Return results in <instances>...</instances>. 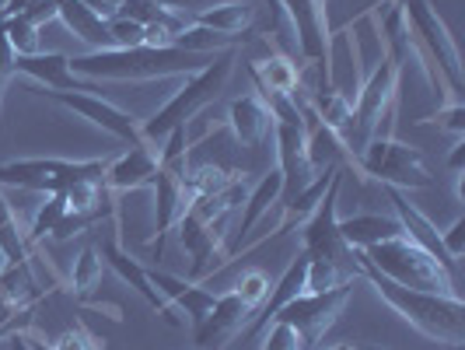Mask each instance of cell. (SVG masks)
<instances>
[{
  "instance_id": "6da1fadb",
  "label": "cell",
  "mask_w": 465,
  "mask_h": 350,
  "mask_svg": "<svg viewBox=\"0 0 465 350\" xmlns=\"http://www.w3.org/2000/svg\"><path fill=\"white\" fill-rule=\"evenodd\" d=\"M213 60V53H189L179 46H134L94 49L70 60L74 77L88 81H162V77H193Z\"/></svg>"
},
{
  "instance_id": "7a4b0ae2",
  "label": "cell",
  "mask_w": 465,
  "mask_h": 350,
  "mask_svg": "<svg viewBox=\"0 0 465 350\" xmlns=\"http://www.w3.org/2000/svg\"><path fill=\"white\" fill-rule=\"evenodd\" d=\"M357 270H361V277L378 291V298L389 305L399 319H406L413 329H420L423 336L438 340V344H444V347L465 344L462 298L434 295V291H417V287L396 284V280H389L385 274H378L371 263L364 259V253H357Z\"/></svg>"
},
{
  "instance_id": "3957f363",
  "label": "cell",
  "mask_w": 465,
  "mask_h": 350,
  "mask_svg": "<svg viewBox=\"0 0 465 350\" xmlns=\"http://www.w3.org/2000/svg\"><path fill=\"white\" fill-rule=\"evenodd\" d=\"M234 64H238V53H234V49L213 53V60H210L207 67L200 70V74H193V77H186V85L140 126L143 144H162L175 126H189V119L196 116V113H203L210 102L224 92Z\"/></svg>"
},
{
  "instance_id": "277c9868",
  "label": "cell",
  "mask_w": 465,
  "mask_h": 350,
  "mask_svg": "<svg viewBox=\"0 0 465 350\" xmlns=\"http://www.w3.org/2000/svg\"><path fill=\"white\" fill-rule=\"evenodd\" d=\"M364 259L371 263L378 274H385V277L396 280V284L459 298L455 274L444 270L430 253H423L420 245H413L406 235H396V238H389V242H378V245H371V249H364Z\"/></svg>"
},
{
  "instance_id": "5b68a950",
  "label": "cell",
  "mask_w": 465,
  "mask_h": 350,
  "mask_svg": "<svg viewBox=\"0 0 465 350\" xmlns=\"http://www.w3.org/2000/svg\"><path fill=\"white\" fill-rule=\"evenodd\" d=\"M399 77H402V64L392 60L389 53H385V56L378 60V67L364 77L361 92L353 98V123H350V137H347V151H353V158L361 155V147H364L368 140L381 134V123L392 116Z\"/></svg>"
},
{
  "instance_id": "8992f818",
  "label": "cell",
  "mask_w": 465,
  "mask_h": 350,
  "mask_svg": "<svg viewBox=\"0 0 465 350\" xmlns=\"http://www.w3.org/2000/svg\"><path fill=\"white\" fill-rule=\"evenodd\" d=\"M340 186H343V168L332 175V183L322 193L319 207L312 210L308 221H304V256L332 263L350 280H357L361 277V270H357V249H350L347 242H343V235H340V214H336Z\"/></svg>"
},
{
  "instance_id": "52a82bcc",
  "label": "cell",
  "mask_w": 465,
  "mask_h": 350,
  "mask_svg": "<svg viewBox=\"0 0 465 350\" xmlns=\"http://www.w3.org/2000/svg\"><path fill=\"white\" fill-rule=\"evenodd\" d=\"M357 165L378 179L381 186H396V189H430L434 179L423 165V155L417 147L402 144L396 137H371L361 155H357Z\"/></svg>"
},
{
  "instance_id": "ba28073f",
  "label": "cell",
  "mask_w": 465,
  "mask_h": 350,
  "mask_svg": "<svg viewBox=\"0 0 465 350\" xmlns=\"http://www.w3.org/2000/svg\"><path fill=\"white\" fill-rule=\"evenodd\" d=\"M406 22L413 28V35L420 39V53L430 67L448 81L451 98H459L462 92V60H459V46L448 32V25L441 22V15L430 7V0H402Z\"/></svg>"
},
{
  "instance_id": "9c48e42d",
  "label": "cell",
  "mask_w": 465,
  "mask_h": 350,
  "mask_svg": "<svg viewBox=\"0 0 465 350\" xmlns=\"http://www.w3.org/2000/svg\"><path fill=\"white\" fill-rule=\"evenodd\" d=\"M109 162H67V158H22L0 165V186L32 193H67L81 179H102Z\"/></svg>"
},
{
  "instance_id": "30bf717a",
  "label": "cell",
  "mask_w": 465,
  "mask_h": 350,
  "mask_svg": "<svg viewBox=\"0 0 465 350\" xmlns=\"http://www.w3.org/2000/svg\"><path fill=\"white\" fill-rule=\"evenodd\" d=\"M350 287H353V280L332 287V291H322V295H308L304 291L294 302H287L280 308L273 323H287L291 329H298L304 344L315 347L326 336V329H332V323L340 319V312H343V305L350 298Z\"/></svg>"
},
{
  "instance_id": "8fae6325",
  "label": "cell",
  "mask_w": 465,
  "mask_h": 350,
  "mask_svg": "<svg viewBox=\"0 0 465 350\" xmlns=\"http://www.w3.org/2000/svg\"><path fill=\"white\" fill-rule=\"evenodd\" d=\"M283 4V18L294 22L298 32V49L308 64L322 70L329 88V0H280Z\"/></svg>"
},
{
  "instance_id": "7c38bea8",
  "label": "cell",
  "mask_w": 465,
  "mask_h": 350,
  "mask_svg": "<svg viewBox=\"0 0 465 350\" xmlns=\"http://www.w3.org/2000/svg\"><path fill=\"white\" fill-rule=\"evenodd\" d=\"M49 98H56L60 105H67L70 113H77L81 119H88L92 126H98V130H105L109 137L123 140V144H143V137H140V123L130 113H123L119 105H113V102H105L102 95L94 92H46Z\"/></svg>"
},
{
  "instance_id": "4fadbf2b",
  "label": "cell",
  "mask_w": 465,
  "mask_h": 350,
  "mask_svg": "<svg viewBox=\"0 0 465 350\" xmlns=\"http://www.w3.org/2000/svg\"><path fill=\"white\" fill-rule=\"evenodd\" d=\"M154 232H158V242H154V259H162L164 253V238L168 232L179 225V217L186 214L189 207V193H186V162L175 165H162L158 175H154Z\"/></svg>"
},
{
  "instance_id": "5bb4252c",
  "label": "cell",
  "mask_w": 465,
  "mask_h": 350,
  "mask_svg": "<svg viewBox=\"0 0 465 350\" xmlns=\"http://www.w3.org/2000/svg\"><path fill=\"white\" fill-rule=\"evenodd\" d=\"M308 123H273V140H277V172L283 175V193L280 200H291L294 193H302L319 168L308 162V144H304Z\"/></svg>"
},
{
  "instance_id": "9a60e30c",
  "label": "cell",
  "mask_w": 465,
  "mask_h": 350,
  "mask_svg": "<svg viewBox=\"0 0 465 350\" xmlns=\"http://www.w3.org/2000/svg\"><path fill=\"white\" fill-rule=\"evenodd\" d=\"M381 189H385L389 204H392V210H396V221H399V228H402V235H406L413 245H420L423 253H430L444 270L455 274V270H459V259L448 256V249H444V242H441V232L430 225V217L420 214V210L410 204V196H406L402 189H396V186H381Z\"/></svg>"
},
{
  "instance_id": "2e32d148",
  "label": "cell",
  "mask_w": 465,
  "mask_h": 350,
  "mask_svg": "<svg viewBox=\"0 0 465 350\" xmlns=\"http://www.w3.org/2000/svg\"><path fill=\"white\" fill-rule=\"evenodd\" d=\"M147 280H151V287L162 291L164 302L172 305V308H183L186 312L189 319H193V326H200L210 312H213V305H217V295L207 291L203 284L175 277V274H168L162 266H147Z\"/></svg>"
},
{
  "instance_id": "e0dca14e",
  "label": "cell",
  "mask_w": 465,
  "mask_h": 350,
  "mask_svg": "<svg viewBox=\"0 0 465 350\" xmlns=\"http://www.w3.org/2000/svg\"><path fill=\"white\" fill-rule=\"evenodd\" d=\"M252 315H256V312L242 302L234 291H228V295H217L213 312H210L207 319L196 326V347H200V350H221L228 340H232L234 333H238V329L252 319Z\"/></svg>"
},
{
  "instance_id": "ac0fdd59",
  "label": "cell",
  "mask_w": 465,
  "mask_h": 350,
  "mask_svg": "<svg viewBox=\"0 0 465 350\" xmlns=\"http://www.w3.org/2000/svg\"><path fill=\"white\" fill-rule=\"evenodd\" d=\"M158 168H162L158 151H154L151 144H134L126 155H119L116 162L105 165L102 183L109 189H116V193H137V189L154 183Z\"/></svg>"
},
{
  "instance_id": "d6986e66",
  "label": "cell",
  "mask_w": 465,
  "mask_h": 350,
  "mask_svg": "<svg viewBox=\"0 0 465 350\" xmlns=\"http://www.w3.org/2000/svg\"><path fill=\"white\" fill-rule=\"evenodd\" d=\"M304 270H308V256H298L287 270H283V277L277 280V287H270V295H266V302L256 308V315L249 319V329H245V340H256L266 333V326L277 319V312L283 308L287 302H294L298 295H304Z\"/></svg>"
},
{
  "instance_id": "ffe728a7",
  "label": "cell",
  "mask_w": 465,
  "mask_h": 350,
  "mask_svg": "<svg viewBox=\"0 0 465 350\" xmlns=\"http://www.w3.org/2000/svg\"><path fill=\"white\" fill-rule=\"evenodd\" d=\"M15 74L32 77L35 85H43L49 92H88L74 74H70L67 53H32V56H15Z\"/></svg>"
},
{
  "instance_id": "44dd1931",
  "label": "cell",
  "mask_w": 465,
  "mask_h": 350,
  "mask_svg": "<svg viewBox=\"0 0 465 350\" xmlns=\"http://www.w3.org/2000/svg\"><path fill=\"white\" fill-rule=\"evenodd\" d=\"M98 253H102V259H105V263L116 270L119 277H123V284H130V287L137 291L140 298L151 305V308H158V312H162V315L168 319V323H172V326L179 323V319L172 315L175 308L164 302L162 291H158V287H151V280H147V266H140V263L130 256V253H123V245H119V242H102V249H98Z\"/></svg>"
},
{
  "instance_id": "7402d4cb",
  "label": "cell",
  "mask_w": 465,
  "mask_h": 350,
  "mask_svg": "<svg viewBox=\"0 0 465 350\" xmlns=\"http://www.w3.org/2000/svg\"><path fill=\"white\" fill-rule=\"evenodd\" d=\"M228 126L238 144L245 147H262L266 137L273 134V113L266 109V102L259 95H242L232 102V113H228Z\"/></svg>"
},
{
  "instance_id": "603a6c76",
  "label": "cell",
  "mask_w": 465,
  "mask_h": 350,
  "mask_svg": "<svg viewBox=\"0 0 465 350\" xmlns=\"http://www.w3.org/2000/svg\"><path fill=\"white\" fill-rule=\"evenodd\" d=\"M280 193H283V175H280L277 168L273 172H266L262 179L256 183V189L252 193H245V214H242V221H238V228H234V235H238V245H234L228 256H238V249L245 245V238H249V232L256 228L259 221L270 214V207H277L280 204Z\"/></svg>"
},
{
  "instance_id": "cb8c5ba5",
  "label": "cell",
  "mask_w": 465,
  "mask_h": 350,
  "mask_svg": "<svg viewBox=\"0 0 465 350\" xmlns=\"http://www.w3.org/2000/svg\"><path fill=\"white\" fill-rule=\"evenodd\" d=\"M56 4V15H60V22L67 25L70 32L81 39V43H88L94 49H113V35H109V22L105 18H98L92 7H84L81 0H53Z\"/></svg>"
},
{
  "instance_id": "d4e9b609",
  "label": "cell",
  "mask_w": 465,
  "mask_h": 350,
  "mask_svg": "<svg viewBox=\"0 0 465 350\" xmlns=\"http://www.w3.org/2000/svg\"><path fill=\"white\" fill-rule=\"evenodd\" d=\"M340 235L350 249L364 253L378 242H389L402 235L396 217H381V214H353V217H340Z\"/></svg>"
},
{
  "instance_id": "484cf974",
  "label": "cell",
  "mask_w": 465,
  "mask_h": 350,
  "mask_svg": "<svg viewBox=\"0 0 465 350\" xmlns=\"http://www.w3.org/2000/svg\"><path fill=\"white\" fill-rule=\"evenodd\" d=\"M252 15H256V7L249 0H228V4H213L207 11H200L193 25H203V28L221 32V35H238L252 25Z\"/></svg>"
},
{
  "instance_id": "4316f807",
  "label": "cell",
  "mask_w": 465,
  "mask_h": 350,
  "mask_svg": "<svg viewBox=\"0 0 465 350\" xmlns=\"http://www.w3.org/2000/svg\"><path fill=\"white\" fill-rule=\"evenodd\" d=\"M312 119H315V113H312ZM304 144H308V162H312V168H332V165H340V158L347 155V144H343V137L336 134V130H329L326 123H312V130H304Z\"/></svg>"
},
{
  "instance_id": "83f0119b",
  "label": "cell",
  "mask_w": 465,
  "mask_h": 350,
  "mask_svg": "<svg viewBox=\"0 0 465 350\" xmlns=\"http://www.w3.org/2000/svg\"><path fill=\"white\" fill-rule=\"evenodd\" d=\"M249 77L256 88H270L280 95H294L298 92V67L287 60V56H270V60H259L249 67Z\"/></svg>"
},
{
  "instance_id": "f1b7e54d",
  "label": "cell",
  "mask_w": 465,
  "mask_h": 350,
  "mask_svg": "<svg viewBox=\"0 0 465 350\" xmlns=\"http://www.w3.org/2000/svg\"><path fill=\"white\" fill-rule=\"evenodd\" d=\"M35 295H39V284H35V277H32L28 259H22V263H7L4 274H0V298L11 305H18V308H25Z\"/></svg>"
},
{
  "instance_id": "f546056e",
  "label": "cell",
  "mask_w": 465,
  "mask_h": 350,
  "mask_svg": "<svg viewBox=\"0 0 465 350\" xmlns=\"http://www.w3.org/2000/svg\"><path fill=\"white\" fill-rule=\"evenodd\" d=\"M242 35H221V32H210L203 25H186L175 39H172V46L179 49H189V53H217V49H234Z\"/></svg>"
},
{
  "instance_id": "4dcf8cb0",
  "label": "cell",
  "mask_w": 465,
  "mask_h": 350,
  "mask_svg": "<svg viewBox=\"0 0 465 350\" xmlns=\"http://www.w3.org/2000/svg\"><path fill=\"white\" fill-rule=\"evenodd\" d=\"M102 274H105V259L98 253V245H84L81 256L74 259V274H70V284L77 295H88L92 287L102 284Z\"/></svg>"
},
{
  "instance_id": "1f68e13d",
  "label": "cell",
  "mask_w": 465,
  "mask_h": 350,
  "mask_svg": "<svg viewBox=\"0 0 465 350\" xmlns=\"http://www.w3.org/2000/svg\"><path fill=\"white\" fill-rule=\"evenodd\" d=\"M67 196L64 193H49L46 204L35 210V217H32V232H28V245H39L43 238L56 232V225L64 221V214H67Z\"/></svg>"
},
{
  "instance_id": "d6a6232c",
  "label": "cell",
  "mask_w": 465,
  "mask_h": 350,
  "mask_svg": "<svg viewBox=\"0 0 465 350\" xmlns=\"http://www.w3.org/2000/svg\"><path fill=\"white\" fill-rule=\"evenodd\" d=\"M347 274L336 270L332 263H322V259H308V270H304V291L308 295H322V291H332L340 284H347Z\"/></svg>"
},
{
  "instance_id": "836d02e7",
  "label": "cell",
  "mask_w": 465,
  "mask_h": 350,
  "mask_svg": "<svg viewBox=\"0 0 465 350\" xmlns=\"http://www.w3.org/2000/svg\"><path fill=\"white\" fill-rule=\"evenodd\" d=\"M4 25V35H7V43L15 46L18 56H32V53H39V28L35 25H28L25 18H7Z\"/></svg>"
},
{
  "instance_id": "e575fe53",
  "label": "cell",
  "mask_w": 465,
  "mask_h": 350,
  "mask_svg": "<svg viewBox=\"0 0 465 350\" xmlns=\"http://www.w3.org/2000/svg\"><path fill=\"white\" fill-rule=\"evenodd\" d=\"M234 295L256 312L259 305L266 302V295H270V277L262 270H249V274H242V280L234 284Z\"/></svg>"
},
{
  "instance_id": "d590c367",
  "label": "cell",
  "mask_w": 465,
  "mask_h": 350,
  "mask_svg": "<svg viewBox=\"0 0 465 350\" xmlns=\"http://www.w3.org/2000/svg\"><path fill=\"white\" fill-rule=\"evenodd\" d=\"M262 350H312L302 340L298 329H291L287 323H270L262 333Z\"/></svg>"
},
{
  "instance_id": "8d00e7d4",
  "label": "cell",
  "mask_w": 465,
  "mask_h": 350,
  "mask_svg": "<svg viewBox=\"0 0 465 350\" xmlns=\"http://www.w3.org/2000/svg\"><path fill=\"white\" fill-rule=\"evenodd\" d=\"M109 35H113V49H134V46H143L147 28L137 22H130V18L113 15V18H109Z\"/></svg>"
},
{
  "instance_id": "74e56055",
  "label": "cell",
  "mask_w": 465,
  "mask_h": 350,
  "mask_svg": "<svg viewBox=\"0 0 465 350\" xmlns=\"http://www.w3.org/2000/svg\"><path fill=\"white\" fill-rule=\"evenodd\" d=\"M430 123H438L451 137H465V105L462 102H451V105L438 109V116H430Z\"/></svg>"
},
{
  "instance_id": "f35d334b",
  "label": "cell",
  "mask_w": 465,
  "mask_h": 350,
  "mask_svg": "<svg viewBox=\"0 0 465 350\" xmlns=\"http://www.w3.org/2000/svg\"><path fill=\"white\" fill-rule=\"evenodd\" d=\"M53 350H98V344H94V336L84 326H74L53 344Z\"/></svg>"
},
{
  "instance_id": "ab89813d",
  "label": "cell",
  "mask_w": 465,
  "mask_h": 350,
  "mask_svg": "<svg viewBox=\"0 0 465 350\" xmlns=\"http://www.w3.org/2000/svg\"><path fill=\"white\" fill-rule=\"evenodd\" d=\"M22 18L28 25H35V28H43V25H49V22H60V15H56V4H53V0H39L35 7H28V11H25Z\"/></svg>"
},
{
  "instance_id": "60d3db41",
  "label": "cell",
  "mask_w": 465,
  "mask_h": 350,
  "mask_svg": "<svg viewBox=\"0 0 465 350\" xmlns=\"http://www.w3.org/2000/svg\"><path fill=\"white\" fill-rule=\"evenodd\" d=\"M441 242H444V249H448V256L451 259H459L462 256V249H465V217H459L448 232H441Z\"/></svg>"
},
{
  "instance_id": "b9f144b4",
  "label": "cell",
  "mask_w": 465,
  "mask_h": 350,
  "mask_svg": "<svg viewBox=\"0 0 465 350\" xmlns=\"http://www.w3.org/2000/svg\"><path fill=\"white\" fill-rule=\"evenodd\" d=\"M39 0H7L4 4V11H0V22H7V18H22L28 7H35Z\"/></svg>"
},
{
  "instance_id": "7bdbcfd3",
  "label": "cell",
  "mask_w": 465,
  "mask_h": 350,
  "mask_svg": "<svg viewBox=\"0 0 465 350\" xmlns=\"http://www.w3.org/2000/svg\"><path fill=\"white\" fill-rule=\"evenodd\" d=\"M462 168H465V137H455L451 158H448V172L451 175H462Z\"/></svg>"
},
{
  "instance_id": "ee69618b",
  "label": "cell",
  "mask_w": 465,
  "mask_h": 350,
  "mask_svg": "<svg viewBox=\"0 0 465 350\" xmlns=\"http://www.w3.org/2000/svg\"><path fill=\"white\" fill-rule=\"evenodd\" d=\"M266 7H270V25H273V32L280 35V25H283V4L280 0H262Z\"/></svg>"
},
{
  "instance_id": "f6af8a7d",
  "label": "cell",
  "mask_w": 465,
  "mask_h": 350,
  "mask_svg": "<svg viewBox=\"0 0 465 350\" xmlns=\"http://www.w3.org/2000/svg\"><path fill=\"white\" fill-rule=\"evenodd\" d=\"M158 7H164V11H183V7H196V4H203V0H154Z\"/></svg>"
},
{
  "instance_id": "bcb514c9",
  "label": "cell",
  "mask_w": 465,
  "mask_h": 350,
  "mask_svg": "<svg viewBox=\"0 0 465 350\" xmlns=\"http://www.w3.org/2000/svg\"><path fill=\"white\" fill-rule=\"evenodd\" d=\"M15 315H18V305H11L0 298V329L7 326V323H15Z\"/></svg>"
},
{
  "instance_id": "7dc6e473",
  "label": "cell",
  "mask_w": 465,
  "mask_h": 350,
  "mask_svg": "<svg viewBox=\"0 0 465 350\" xmlns=\"http://www.w3.org/2000/svg\"><path fill=\"white\" fill-rule=\"evenodd\" d=\"M18 217H15V207L4 200V193H0V228H7V225H15Z\"/></svg>"
},
{
  "instance_id": "c3c4849f",
  "label": "cell",
  "mask_w": 465,
  "mask_h": 350,
  "mask_svg": "<svg viewBox=\"0 0 465 350\" xmlns=\"http://www.w3.org/2000/svg\"><path fill=\"white\" fill-rule=\"evenodd\" d=\"M4 350H32V347H28V340L15 336V340H7V344H4Z\"/></svg>"
},
{
  "instance_id": "681fc988",
  "label": "cell",
  "mask_w": 465,
  "mask_h": 350,
  "mask_svg": "<svg viewBox=\"0 0 465 350\" xmlns=\"http://www.w3.org/2000/svg\"><path fill=\"white\" fill-rule=\"evenodd\" d=\"M329 350H364L361 344H336V347H329Z\"/></svg>"
},
{
  "instance_id": "f907efd6",
  "label": "cell",
  "mask_w": 465,
  "mask_h": 350,
  "mask_svg": "<svg viewBox=\"0 0 465 350\" xmlns=\"http://www.w3.org/2000/svg\"><path fill=\"white\" fill-rule=\"evenodd\" d=\"M28 347H32V350H53V347H46L43 340H28Z\"/></svg>"
},
{
  "instance_id": "816d5d0a",
  "label": "cell",
  "mask_w": 465,
  "mask_h": 350,
  "mask_svg": "<svg viewBox=\"0 0 465 350\" xmlns=\"http://www.w3.org/2000/svg\"><path fill=\"white\" fill-rule=\"evenodd\" d=\"M119 4H123V0H105V7H109L113 15H116V11H119Z\"/></svg>"
},
{
  "instance_id": "f5cc1de1",
  "label": "cell",
  "mask_w": 465,
  "mask_h": 350,
  "mask_svg": "<svg viewBox=\"0 0 465 350\" xmlns=\"http://www.w3.org/2000/svg\"><path fill=\"white\" fill-rule=\"evenodd\" d=\"M448 350H465V344H451Z\"/></svg>"
},
{
  "instance_id": "db71d44e",
  "label": "cell",
  "mask_w": 465,
  "mask_h": 350,
  "mask_svg": "<svg viewBox=\"0 0 465 350\" xmlns=\"http://www.w3.org/2000/svg\"><path fill=\"white\" fill-rule=\"evenodd\" d=\"M392 7H402V0H392Z\"/></svg>"
},
{
  "instance_id": "11a10c76",
  "label": "cell",
  "mask_w": 465,
  "mask_h": 350,
  "mask_svg": "<svg viewBox=\"0 0 465 350\" xmlns=\"http://www.w3.org/2000/svg\"><path fill=\"white\" fill-rule=\"evenodd\" d=\"M4 4H7V0H0V11H4Z\"/></svg>"
},
{
  "instance_id": "9f6ffc18",
  "label": "cell",
  "mask_w": 465,
  "mask_h": 350,
  "mask_svg": "<svg viewBox=\"0 0 465 350\" xmlns=\"http://www.w3.org/2000/svg\"><path fill=\"white\" fill-rule=\"evenodd\" d=\"M364 350H378V347H364Z\"/></svg>"
}]
</instances>
